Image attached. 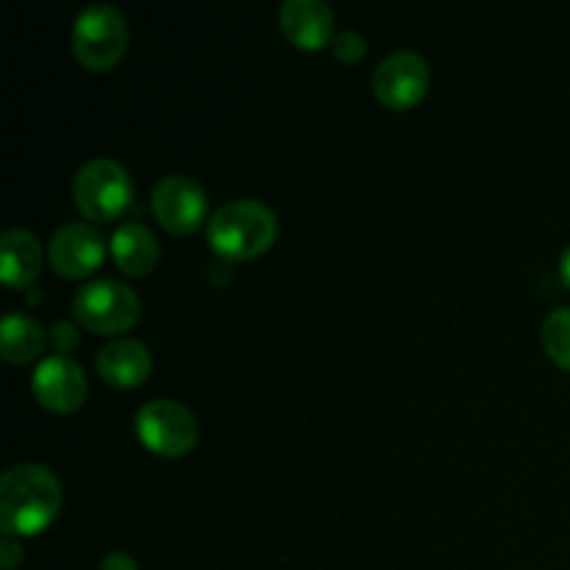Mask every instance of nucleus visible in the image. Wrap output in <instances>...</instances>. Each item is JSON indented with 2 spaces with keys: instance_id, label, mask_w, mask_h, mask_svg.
<instances>
[{
  "instance_id": "nucleus-16",
  "label": "nucleus",
  "mask_w": 570,
  "mask_h": 570,
  "mask_svg": "<svg viewBox=\"0 0 570 570\" xmlns=\"http://www.w3.org/2000/svg\"><path fill=\"white\" fill-rule=\"evenodd\" d=\"M546 354L570 371V306H560L543 321Z\"/></svg>"
},
{
  "instance_id": "nucleus-6",
  "label": "nucleus",
  "mask_w": 570,
  "mask_h": 570,
  "mask_svg": "<svg viewBox=\"0 0 570 570\" xmlns=\"http://www.w3.org/2000/svg\"><path fill=\"white\" fill-rule=\"evenodd\" d=\"M134 432L145 449L167 460L189 454L200 438L198 417L193 415V410L170 399H156L139 406Z\"/></svg>"
},
{
  "instance_id": "nucleus-7",
  "label": "nucleus",
  "mask_w": 570,
  "mask_h": 570,
  "mask_svg": "<svg viewBox=\"0 0 570 570\" xmlns=\"http://www.w3.org/2000/svg\"><path fill=\"white\" fill-rule=\"evenodd\" d=\"M432 83L429 61L415 50H393L379 61L371 76V89L376 100L387 109L404 111L421 104Z\"/></svg>"
},
{
  "instance_id": "nucleus-18",
  "label": "nucleus",
  "mask_w": 570,
  "mask_h": 570,
  "mask_svg": "<svg viewBox=\"0 0 570 570\" xmlns=\"http://www.w3.org/2000/svg\"><path fill=\"white\" fill-rule=\"evenodd\" d=\"M48 343L53 345L56 354H67V351H72L78 345V328L72 326V323L59 321L53 328H50Z\"/></svg>"
},
{
  "instance_id": "nucleus-11",
  "label": "nucleus",
  "mask_w": 570,
  "mask_h": 570,
  "mask_svg": "<svg viewBox=\"0 0 570 570\" xmlns=\"http://www.w3.org/2000/svg\"><path fill=\"white\" fill-rule=\"evenodd\" d=\"M278 26L287 42L301 50H321L337 37V17L326 0H284L278 9Z\"/></svg>"
},
{
  "instance_id": "nucleus-2",
  "label": "nucleus",
  "mask_w": 570,
  "mask_h": 570,
  "mask_svg": "<svg viewBox=\"0 0 570 570\" xmlns=\"http://www.w3.org/2000/svg\"><path fill=\"white\" fill-rule=\"evenodd\" d=\"M276 237V212L254 198L228 200L206 223V243L228 262L256 259L273 248Z\"/></svg>"
},
{
  "instance_id": "nucleus-10",
  "label": "nucleus",
  "mask_w": 570,
  "mask_h": 570,
  "mask_svg": "<svg viewBox=\"0 0 570 570\" xmlns=\"http://www.w3.org/2000/svg\"><path fill=\"white\" fill-rule=\"evenodd\" d=\"M31 390L39 404L50 412L81 410L89 395V382L83 367L72 356L53 354L37 362Z\"/></svg>"
},
{
  "instance_id": "nucleus-9",
  "label": "nucleus",
  "mask_w": 570,
  "mask_h": 570,
  "mask_svg": "<svg viewBox=\"0 0 570 570\" xmlns=\"http://www.w3.org/2000/svg\"><path fill=\"white\" fill-rule=\"evenodd\" d=\"M48 259L59 276L83 278L106 259V237L89 220H72L56 228L48 245Z\"/></svg>"
},
{
  "instance_id": "nucleus-12",
  "label": "nucleus",
  "mask_w": 570,
  "mask_h": 570,
  "mask_svg": "<svg viewBox=\"0 0 570 570\" xmlns=\"http://www.w3.org/2000/svg\"><path fill=\"white\" fill-rule=\"evenodd\" d=\"M95 367H98V376L104 379L106 384L120 390L139 387L145 379L154 371V354L145 343L131 337H115L98 351V360H95Z\"/></svg>"
},
{
  "instance_id": "nucleus-1",
  "label": "nucleus",
  "mask_w": 570,
  "mask_h": 570,
  "mask_svg": "<svg viewBox=\"0 0 570 570\" xmlns=\"http://www.w3.org/2000/svg\"><path fill=\"white\" fill-rule=\"evenodd\" d=\"M61 484L50 468L22 462L0 479V529L14 538H33L56 521L61 510Z\"/></svg>"
},
{
  "instance_id": "nucleus-20",
  "label": "nucleus",
  "mask_w": 570,
  "mask_h": 570,
  "mask_svg": "<svg viewBox=\"0 0 570 570\" xmlns=\"http://www.w3.org/2000/svg\"><path fill=\"white\" fill-rule=\"evenodd\" d=\"M100 570H139V566L131 554H126V551H111V554H106L104 562H100Z\"/></svg>"
},
{
  "instance_id": "nucleus-15",
  "label": "nucleus",
  "mask_w": 570,
  "mask_h": 570,
  "mask_svg": "<svg viewBox=\"0 0 570 570\" xmlns=\"http://www.w3.org/2000/svg\"><path fill=\"white\" fill-rule=\"evenodd\" d=\"M48 334L39 326L37 317L26 315V312H6L3 323H0V348H3L6 362L11 365H28L42 354Z\"/></svg>"
},
{
  "instance_id": "nucleus-17",
  "label": "nucleus",
  "mask_w": 570,
  "mask_h": 570,
  "mask_svg": "<svg viewBox=\"0 0 570 570\" xmlns=\"http://www.w3.org/2000/svg\"><path fill=\"white\" fill-rule=\"evenodd\" d=\"M332 53L334 59H340L343 65H356V61L365 59L367 53V39L360 31L348 28V31H337V37L332 39Z\"/></svg>"
},
{
  "instance_id": "nucleus-4",
  "label": "nucleus",
  "mask_w": 570,
  "mask_h": 570,
  "mask_svg": "<svg viewBox=\"0 0 570 570\" xmlns=\"http://www.w3.org/2000/svg\"><path fill=\"white\" fill-rule=\"evenodd\" d=\"M72 53L87 70H111L128 50V22L111 3H92L72 22Z\"/></svg>"
},
{
  "instance_id": "nucleus-5",
  "label": "nucleus",
  "mask_w": 570,
  "mask_h": 570,
  "mask_svg": "<svg viewBox=\"0 0 570 570\" xmlns=\"http://www.w3.org/2000/svg\"><path fill=\"white\" fill-rule=\"evenodd\" d=\"M139 312H142L139 295L117 278L87 282L72 298L76 321L95 334H126L128 328L137 326Z\"/></svg>"
},
{
  "instance_id": "nucleus-19",
  "label": "nucleus",
  "mask_w": 570,
  "mask_h": 570,
  "mask_svg": "<svg viewBox=\"0 0 570 570\" xmlns=\"http://www.w3.org/2000/svg\"><path fill=\"white\" fill-rule=\"evenodd\" d=\"M22 543L20 538H14V534H3V540H0V568L3 570H14L17 566H22Z\"/></svg>"
},
{
  "instance_id": "nucleus-8",
  "label": "nucleus",
  "mask_w": 570,
  "mask_h": 570,
  "mask_svg": "<svg viewBox=\"0 0 570 570\" xmlns=\"http://www.w3.org/2000/svg\"><path fill=\"white\" fill-rule=\"evenodd\" d=\"M150 212L170 234L198 232L209 215L206 189L189 176H165L150 189Z\"/></svg>"
},
{
  "instance_id": "nucleus-3",
  "label": "nucleus",
  "mask_w": 570,
  "mask_h": 570,
  "mask_svg": "<svg viewBox=\"0 0 570 570\" xmlns=\"http://www.w3.org/2000/svg\"><path fill=\"white\" fill-rule=\"evenodd\" d=\"M72 200L87 220H117L131 206L134 181L120 161L98 156L78 167L76 178H72Z\"/></svg>"
},
{
  "instance_id": "nucleus-14",
  "label": "nucleus",
  "mask_w": 570,
  "mask_h": 570,
  "mask_svg": "<svg viewBox=\"0 0 570 570\" xmlns=\"http://www.w3.org/2000/svg\"><path fill=\"white\" fill-rule=\"evenodd\" d=\"M111 259L126 276H148L159 265V243L142 223H120L111 234Z\"/></svg>"
},
{
  "instance_id": "nucleus-13",
  "label": "nucleus",
  "mask_w": 570,
  "mask_h": 570,
  "mask_svg": "<svg viewBox=\"0 0 570 570\" xmlns=\"http://www.w3.org/2000/svg\"><path fill=\"white\" fill-rule=\"evenodd\" d=\"M42 243L28 228H9L0 237V276L11 289H26L42 273Z\"/></svg>"
},
{
  "instance_id": "nucleus-21",
  "label": "nucleus",
  "mask_w": 570,
  "mask_h": 570,
  "mask_svg": "<svg viewBox=\"0 0 570 570\" xmlns=\"http://www.w3.org/2000/svg\"><path fill=\"white\" fill-rule=\"evenodd\" d=\"M560 276H562V282H566V287H570V245L560 259Z\"/></svg>"
}]
</instances>
